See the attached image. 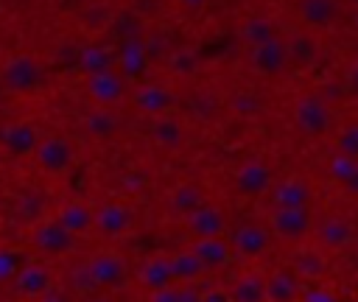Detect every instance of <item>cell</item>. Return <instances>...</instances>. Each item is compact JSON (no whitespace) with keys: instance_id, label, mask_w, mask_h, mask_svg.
Returning <instances> with one entry per match:
<instances>
[{"instance_id":"obj_1","label":"cell","mask_w":358,"mask_h":302,"mask_svg":"<svg viewBox=\"0 0 358 302\" xmlns=\"http://www.w3.org/2000/svg\"><path fill=\"white\" fill-rule=\"evenodd\" d=\"M294 126L299 129V134H305L310 140L324 137L330 131V126H333V115H330L327 101H322L313 92L296 98V103H294Z\"/></svg>"},{"instance_id":"obj_2","label":"cell","mask_w":358,"mask_h":302,"mask_svg":"<svg viewBox=\"0 0 358 302\" xmlns=\"http://www.w3.org/2000/svg\"><path fill=\"white\" fill-rule=\"evenodd\" d=\"M313 229L310 207H274L268 215V232L280 240H302Z\"/></svg>"},{"instance_id":"obj_3","label":"cell","mask_w":358,"mask_h":302,"mask_svg":"<svg viewBox=\"0 0 358 302\" xmlns=\"http://www.w3.org/2000/svg\"><path fill=\"white\" fill-rule=\"evenodd\" d=\"M288 64H291V59H288V48H285L282 36L249 48V67L263 78H277L280 73L288 70Z\"/></svg>"},{"instance_id":"obj_4","label":"cell","mask_w":358,"mask_h":302,"mask_svg":"<svg viewBox=\"0 0 358 302\" xmlns=\"http://www.w3.org/2000/svg\"><path fill=\"white\" fill-rule=\"evenodd\" d=\"M271 185H274V168L263 159H249L235 171V190L241 196L257 199V196L268 193Z\"/></svg>"},{"instance_id":"obj_5","label":"cell","mask_w":358,"mask_h":302,"mask_svg":"<svg viewBox=\"0 0 358 302\" xmlns=\"http://www.w3.org/2000/svg\"><path fill=\"white\" fill-rule=\"evenodd\" d=\"M271 243V232L268 226L263 224H241L235 226V232L229 235V246L238 257H246V260H255L260 257Z\"/></svg>"},{"instance_id":"obj_6","label":"cell","mask_w":358,"mask_h":302,"mask_svg":"<svg viewBox=\"0 0 358 302\" xmlns=\"http://www.w3.org/2000/svg\"><path fill=\"white\" fill-rule=\"evenodd\" d=\"M296 14L308 31H327L341 14V0H299Z\"/></svg>"},{"instance_id":"obj_7","label":"cell","mask_w":358,"mask_h":302,"mask_svg":"<svg viewBox=\"0 0 358 302\" xmlns=\"http://www.w3.org/2000/svg\"><path fill=\"white\" fill-rule=\"evenodd\" d=\"M87 274L101 288H117L126 280V263L115 252H101L87 263Z\"/></svg>"},{"instance_id":"obj_8","label":"cell","mask_w":358,"mask_h":302,"mask_svg":"<svg viewBox=\"0 0 358 302\" xmlns=\"http://www.w3.org/2000/svg\"><path fill=\"white\" fill-rule=\"evenodd\" d=\"M313 232H316V243L322 249H344L355 238V226L344 215H324L313 226Z\"/></svg>"},{"instance_id":"obj_9","label":"cell","mask_w":358,"mask_h":302,"mask_svg":"<svg viewBox=\"0 0 358 302\" xmlns=\"http://www.w3.org/2000/svg\"><path fill=\"white\" fill-rule=\"evenodd\" d=\"M190 249L201 260L204 271H221V268H227L229 260H232V254H235L232 246H229V240L224 235H218V238H196Z\"/></svg>"},{"instance_id":"obj_10","label":"cell","mask_w":358,"mask_h":302,"mask_svg":"<svg viewBox=\"0 0 358 302\" xmlns=\"http://www.w3.org/2000/svg\"><path fill=\"white\" fill-rule=\"evenodd\" d=\"M268 193L274 207H308L313 199V190L302 176H285L277 185H271Z\"/></svg>"},{"instance_id":"obj_11","label":"cell","mask_w":358,"mask_h":302,"mask_svg":"<svg viewBox=\"0 0 358 302\" xmlns=\"http://www.w3.org/2000/svg\"><path fill=\"white\" fill-rule=\"evenodd\" d=\"M187 229H190L193 240L196 238H218L227 229V215L215 204H201L196 213L187 215Z\"/></svg>"},{"instance_id":"obj_12","label":"cell","mask_w":358,"mask_h":302,"mask_svg":"<svg viewBox=\"0 0 358 302\" xmlns=\"http://www.w3.org/2000/svg\"><path fill=\"white\" fill-rule=\"evenodd\" d=\"M134 101H137L140 112L154 115V117H162V115H168V112L173 109L176 95H173V89L165 87V84H145V87L137 92Z\"/></svg>"},{"instance_id":"obj_13","label":"cell","mask_w":358,"mask_h":302,"mask_svg":"<svg viewBox=\"0 0 358 302\" xmlns=\"http://www.w3.org/2000/svg\"><path fill=\"white\" fill-rule=\"evenodd\" d=\"M266 282V302H299L302 285L291 271H274L263 277Z\"/></svg>"},{"instance_id":"obj_14","label":"cell","mask_w":358,"mask_h":302,"mask_svg":"<svg viewBox=\"0 0 358 302\" xmlns=\"http://www.w3.org/2000/svg\"><path fill=\"white\" fill-rule=\"evenodd\" d=\"M168 266H171L173 282H185V285H193V282H199L207 274L201 260L193 254V249H182V252L168 254Z\"/></svg>"},{"instance_id":"obj_15","label":"cell","mask_w":358,"mask_h":302,"mask_svg":"<svg viewBox=\"0 0 358 302\" xmlns=\"http://www.w3.org/2000/svg\"><path fill=\"white\" fill-rule=\"evenodd\" d=\"M327 271V260L316 246H305L294 254V277L305 282H319Z\"/></svg>"},{"instance_id":"obj_16","label":"cell","mask_w":358,"mask_h":302,"mask_svg":"<svg viewBox=\"0 0 358 302\" xmlns=\"http://www.w3.org/2000/svg\"><path fill=\"white\" fill-rule=\"evenodd\" d=\"M168 204H171V210H173L176 215H185V218H187V215L196 213L201 204H207L204 187H199L196 182H185V185H179V187L171 190Z\"/></svg>"},{"instance_id":"obj_17","label":"cell","mask_w":358,"mask_h":302,"mask_svg":"<svg viewBox=\"0 0 358 302\" xmlns=\"http://www.w3.org/2000/svg\"><path fill=\"white\" fill-rule=\"evenodd\" d=\"M92 221L98 224V229L103 235H123L131 226V210L123 204H106V207H101V213Z\"/></svg>"},{"instance_id":"obj_18","label":"cell","mask_w":358,"mask_h":302,"mask_svg":"<svg viewBox=\"0 0 358 302\" xmlns=\"http://www.w3.org/2000/svg\"><path fill=\"white\" fill-rule=\"evenodd\" d=\"M277 36H280V31H277L274 20H268V17H260V14L249 17V20L241 25V39H243L249 48H255V45H263V42H271V39H277Z\"/></svg>"},{"instance_id":"obj_19","label":"cell","mask_w":358,"mask_h":302,"mask_svg":"<svg viewBox=\"0 0 358 302\" xmlns=\"http://www.w3.org/2000/svg\"><path fill=\"white\" fill-rule=\"evenodd\" d=\"M140 282H143L148 291H159V288L173 285L168 257H148V260L143 263V268H140Z\"/></svg>"},{"instance_id":"obj_20","label":"cell","mask_w":358,"mask_h":302,"mask_svg":"<svg viewBox=\"0 0 358 302\" xmlns=\"http://www.w3.org/2000/svg\"><path fill=\"white\" fill-rule=\"evenodd\" d=\"M227 291H229V299L232 302H266V282L257 274L238 277Z\"/></svg>"},{"instance_id":"obj_21","label":"cell","mask_w":358,"mask_h":302,"mask_svg":"<svg viewBox=\"0 0 358 302\" xmlns=\"http://www.w3.org/2000/svg\"><path fill=\"white\" fill-rule=\"evenodd\" d=\"M151 137H154L162 148H179V145L185 143L187 134H185V126H182L179 120L162 115V117L154 120V126H151Z\"/></svg>"},{"instance_id":"obj_22","label":"cell","mask_w":358,"mask_h":302,"mask_svg":"<svg viewBox=\"0 0 358 302\" xmlns=\"http://www.w3.org/2000/svg\"><path fill=\"white\" fill-rule=\"evenodd\" d=\"M17 288L25 294V296H39L50 288V274L42 268V266H28L22 268V274L17 277Z\"/></svg>"},{"instance_id":"obj_23","label":"cell","mask_w":358,"mask_h":302,"mask_svg":"<svg viewBox=\"0 0 358 302\" xmlns=\"http://www.w3.org/2000/svg\"><path fill=\"white\" fill-rule=\"evenodd\" d=\"M39 246H42L45 252H50V254H62V252H67V249L73 246V238H70V232L56 221V224L42 226V232H39Z\"/></svg>"},{"instance_id":"obj_24","label":"cell","mask_w":358,"mask_h":302,"mask_svg":"<svg viewBox=\"0 0 358 302\" xmlns=\"http://www.w3.org/2000/svg\"><path fill=\"white\" fill-rule=\"evenodd\" d=\"M90 89H92V95H95L101 103H115V101L123 98V81H120L117 76H112V73L95 76L92 84H90Z\"/></svg>"},{"instance_id":"obj_25","label":"cell","mask_w":358,"mask_h":302,"mask_svg":"<svg viewBox=\"0 0 358 302\" xmlns=\"http://www.w3.org/2000/svg\"><path fill=\"white\" fill-rule=\"evenodd\" d=\"M285 48H288V59L296 62V64H310L316 59V42L305 34H299L294 39H285Z\"/></svg>"},{"instance_id":"obj_26","label":"cell","mask_w":358,"mask_h":302,"mask_svg":"<svg viewBox=\"0 0 358 302\" xmlns=\"http://www.w3.org/2000/svg\"><path fill=\"white\" fill-rule=\"evenodd\" d=\"M59 224H62L67 232H81V229H87V226L92 224V213H90L84 204H70V207L62 213Z\"/></svg>"},{"instance_id":"obj_27","label":"cell","mask_w":358,"mask_h":302,"mask_svg":"<svg viewBox=\"0 0 358 302\" xmlns=\"http://www.w3.org/2000/svg\"><path fill=\"white\" fill-rule=\"evenodd\" d=\"M336 154L358 159V123H347L336 134Z\"/></svg>"},{"instance_id":"obj_28","label":"cell","mask_w":358,"mask_h":302,"mask_svg":"<svg viewBox=\"0 0 358 302\" xmlns=\"http://www.w3.org/2000/svg\"><path fill=\"white\" fill-rule=\"evenodd\" d=\"M232 109H235L238 115H243V117H255V115H260L263 101H260L255 92H238V95L232 98Z\"/></svg>"},{"instance_id":"obj_29","label":"cell","mask_w":358,"mask_h":302,"mask_svg":"<svg viewBox=\"0 0 358 302\" xmlns=\"http://www.w3.org/2000/svg\"><path fill=\"white\" fill-rule=\"evenodd\" d=\"M355 162H358V159H350V157H344V154H336V157L330 159V176H333L338 185H344V182L350 179Z\"/></svg>"},{"instance_id":"obj_30","label":"cell","mask_w":358,"mask_h":302,"mask_svg":"<svg viewBox=\"0 0 358 302\" xmlns=\"http://www.w3.org/2000/svg\"><path fill=\"white\" fill-rule=\"evenodd\" d=\"M90 126H92V131L95 134H112L115 129H117V117L112 115V112H98V115H92V120H90Z\"/></svg>"},{"instance_id":"obj_31","label":"cell","mask_w":358,"mask_h":302,"mask_svg":"<svg viewBox=\"0 0 358 302\" xmlns=\"http://www.w3.org/2000/svg\"><path fill=\"white\" fill-rule=\"evenodd\" d=\"M299 302H338V299H336L333 291H327V288H322V285H310V288L302 291Z\"/></svg>"},{"instance_id":"obj_32","label":"cell","mask_w":358,"mask_h":302,"mask_svg":"<svg viewBox=\"0 0 358 302\" xmlns=\"http://www.w3.org/2000/svg\"><path fill=\"white\" fill-rule=\"evenodd\" d=\"M151 302H182V288L179 285H168V288L151 291Z\"/></svg>"},{"instance_id":"obj_33","label":"cell","mask_w":358,"mask_h":302,"mask_svg":"<svg viewBox=\"0 0 358 302\" xmlns=\"http://www.w3.org/2000/svg\"><path fill=\"white\" fill-rule=\"evenodd\" d=\"M199 302H232L229 299V291L227 288H207V291H201L199 294Z\"/></svg>"},{"instance_id":"obj_34","label":"cell","mask_w":358,"mask_h":302,"mask_svg":"<svg viewBox=\"0 0 358 302\" xmlns=\"http://www.w3.org/2000/svg\"><path fill=\"white\" fill-rule=\"evenodd\" d=\"M344 87H347V92H350L352 98H358V62H352V64L347 67V73H344Z\"/></svg>"},{"instance_id":"obj_35","label":"cell","mask_w":358,"mask_h":302,"mask_svg":"<svg viewBox=\"0 0 358 302\" xmlns=\"http://www.w3.org/2000/svg\"><path fill=\"white\" fill-rule=\"evenodd\" d=\"M350 196H358V162H355V168H352V173H350V179L341 185Z\"/></svg>"},{"instance_id":"obj_36","label":"cell","mask_w":358,"mask_h":302,"mask_svg":"<svg viewBox=\"0 0 358 302\" xmlns=\"http://www.w3.org/2000/svg\"><path fill=\"white\" fill-rule=\"evenodd\" d=\"M179 288H182V302H199L201 291H196L193 285H179Z\"/></svg>"},{"instance_id":"obj_37","label":"cell","mask_w":358,"mask_h":302,"mask_svg":"<svg viewBox=\"0 0 358 302\" xmlns=\"http://www.w3.org/2000/svg\"><path fill=\"white\" fill-rule=\"evenodd\" d=\"M179 3H182L185 8H201V6L207 3V0H179Z\"/></svg>"},{"instance_id":"obj_38","label":"cell","mask_w":358,"mask_h":302,"mask_svg":"<svg viewBox=\"0 0 358 302\" xmlns=\"http://www.w3.org/2000/svg\"><path fill=\"white\" fill-rule=\"evenodd\" d=\"M352 28H355V31H358V8H355V11H352Z\"/></svg>"},{"instance_id":"obj_39","label":"cell","mask_w":358,"mask_h":302,"mask_svg":"<svg viewBox=\"0 0 358 302\" xmlns=\"http://www.w3.org/2000/svg\"><path fill=\"white\" fill-rule=\"evenodd\" d=\"M45 302H64V299H59V296H48Z\"/></svg>"},{"instance_id":"obj_40","label":"cell","mask_w":358,"mask_h":302,"mask_svg":"<svg viewBox=\"0 0 358 302\" xmlns=\"http://www.w3.org/2000/svg\"><path fill=\"white\" fill-rule=\"evenodd\" d=\"M347 6H352V8H358V0H344Z\"/></svg>"},{"instance_id":"obj_41","label":"cell","mask_w":358,"mask_h":302,"mask_svg":"<svg viewBox=\"0 0 358 302\" xmlns=\"http://www.w3.org/2000/svg\"><path fill=\"white\" fill-rule=\"evenodd\" d=\"M90 302H112V299H90Z\"/></svg>"}]
</instances>
